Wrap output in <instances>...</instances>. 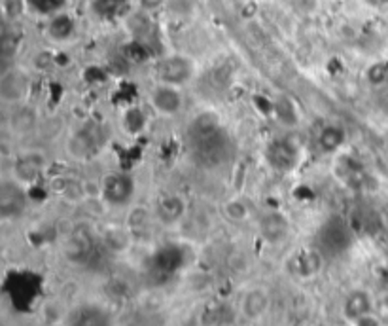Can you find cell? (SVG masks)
Wrapping results in <instances>:
<instances>
[{"label":"cell","mask_w":388,"mask_h":326,"mask_svg":"<svg viewBox=\"0 0 388 326\" xmlns=\"http://www.w3.org/2000/svg\"><path fill=\"white\" fill-rule=\"evenodd\" d=\"M188 139L191 154L203 167L213 169L227 160L229 137L224 131L218 116H214L213 112H203L191 122Z\"/></svg>","instance_id":"obj_1"},{"label":"cell","mask_w":388,"mask_h":326,"mask_svg":"<svg viewBox=\"0 0 388 326\" xmlns=\"http://www.w3.org/2000/svg\"><path fill=\"white\" fill-rule=\"evenodd\" d=\"M267 163L278 173H288L298 167L301 160L300 146L292 139H275L265 150Z\"/></svg>","instance_id":"obj_2"},{"label":"cell","mask_w":388,"mask_h":326,"mask_svg":"<svg viewBox=\"0 0 388 326\" xmlns=\"http://www.w3.org/2000/svg\"><path fill=\"white\" fill-rule=\"evenodd\" d=\"M135 188L137 184L131 175L125 171H119V173H112L108 177H104L101 193H103L104 201H108L110 205H125L133 200Z\"/></svg>","instance_id":"obj_3"},{"label":"cell","mask_w":388,"mask_h":326,"mask_svg":"<svg viewBox=\"0 0 388 326\" xmlns=\"http://www.w3.org/2000/svg\"><path fill=\"white\" fill-rule=\"evenodd\" d=\"M157 78L159 84H168L180 88L193 76V63L184 55H171L157 63Z\"/></svg>","instance_id":"obj_4"},{"label":"cell","mask_w":388,"mask_h":326,"mask_svg":"<svg viewBox=\"0 0 388 326\" xmlns=\"http://www.w3.org/2000/svg\"><path fill=\"white\" fill-rule=\"evenodd\" d=\"M318 239H320V251H322V254L324 252L339 254V252H343L351 245V231H349L347 222L336 216V218H330L328 222L324 224L322 230L318 233Z\"/></svg>","instance_id":"obj_5"},{"label":"cell","mask_w":388,"mask_h":326,"mask_svg":"<svg viewBox=\"0 0 388 326\" xmlns=\"http://www.w3.org/2000/svg\"><path fill=\"white\" fill-rule=\"evenodd\" d=\"M150 101L154 104V108L163 116H175L182 111L184 97L180 88L176 86H168V84H159L157 88L152 91Z\"/></svg>","instance_id":"obj_6"},{"label":"cell","mask_w":388,"mask_h":326,"mask_svg":"<svg viewBox=\"0 0 388 326\" xmlns=\"http://www.w3.org/2000/svg\"><path fill=\"white\" fill-rule=\"evenodd\" d=\"M68 326H110V317L99 305H80L70 313Z\"/></svg>","instance_id":"obj_7"},{"label":"cell","mask_w":388,"mask_h":326,"mask_svg":"<svg viewBox=\"0 0 388 326\" xmlns=\"http://www.w3.org/2000/svg\"><path fill=\"white\" fill-rule=\"evenodd\" d=\"M293 271L303 279L315 277L322 269V251L320 249H303L293 256Z\"/></svg>","instance_id":"obj_8"},{"label":"cell","mask_w":388,"mask_h":326,"mask_svg":"<svg viewBox=\"0 0 388 326\" xmlns=\"http://www.w3.org/2000/svg\"><path fill=\"white\" fill-rule=\"evenodd\" d=\"M186 213V203L180 195L176 193H165L159 198L157 205H155V215L163 224H175Z\"/></svg>","instance_id":"obj_9"},{"label":"cell","mask_w":388,"mask_h":326,"mask_svg":"<svg viewBox=\"0 0 388 326\" xmlns=\"http://www.w3.org/2000/svg\"><path fill=\"white\" fill-rule=\"evenodd\" d=\"M343 313L347 319L354 323L360 317L374 313V298L369 296L366 290H354L345 300Z\"/></svg>","instance_id":"obj_10"},{"label":"cell","mask_w":388,"mask_h":326,"mask_svg":"<svg viewBox=\"0 0 388 326\" xmlns=\"http://www.w3.org/2000/svg\"><path fill=\"white\" fill-rule=\"evenodd\" d=\"M347 141L345 131L339 126H326L322 131L316 137V144L322 154H336L337 150L341 148Z\"/></svg>","instance_id":"obj_11"},{"label":"cell","mask_w":388,"mask_h":326,"mask_svg":"<svg viewBox=\"0 0 388 326\" xmlns=\"http://www.w3.org/2000/svg\"><path fill=\"white\" fill-rule=\"evenodd\" d=\"M93 12L101 19L114 21L117 17H124L129 10V0H93Z\"/></svg>","instance_id":"obj_12"},{"label":"cell","mask_w":388,"mask_h":326,"mask_svg":"<svg viewBox=\"0 0 388 326\" xmlns=\"http://www.w3.org/2000/svg\"><path fill=\"white\" fill-rule=\"evenodd\" d=\"M262 233L265 238L277 243L288 233V222L284 220V216L278 213H269L262 218Z\"/></svg>","instance_id":"obj_13"},{"label":"cell","mask_w":388,"mask_h":326,"mask_svg":"<svg viewBox=\"0 0 388 326\" xmlns=\"http://www.w3.org/2000/svg\"><path fill=\"white\" fill-rule=\"evenodd\" d=\"M269 305V298L265 294L264 290H250L249 294L242 300V313L249 317V319H258L260 315H264L265 309Z\"/></svg>","instance_id":"obj_14"},{"label":"cell","mask_w":388,"mask_h":326,"mask_svg":"<svg viewBox=\"0 0 388 326\" xmlns=\"http://www.w3.org/2000/svg\"><path fill=\"white\" fill-rule=\"evenodd\" d=\"M74 30H76V21H74L70 15L61 14V12L52 15V21L48 25L50 37L59 40V42H63V40H68V38L72 37Z\"/></svg>","instance_id":"obj_15"},{"label":"cell","mask_w":388,"mask_h":326,"mask_svg":"<svg viewBox=\"0 0 388 326\" xmlns=\"http://www.w3.org/2000/svg\"><path fill=\"white\" fill-rule=\"evenodd\" d=\"M146 127V114L144 111L133 104L129 108H125L124 112V129L129 135H140Z\"/></svg>","instance_id":"obj_16"},{"label":"cell","mask_w":388,"mask_h":326,"mask_svg":"<svg viewBox=\"0 0 388 326\" xmlns=\"http://www.w3.org/2000/svg\"><path fill=\"white\" fill-rule=\"evenodd\" d=\"M29 282H32V275H15V281L12 285V298H14V304H32L38 292H29Z\"/></svg>","instance_id":"obj_17"},{"label":"cell","mask_w":388,"mask_h":326,"mask_svg":"<svg viewBox=\"0 0 388 326\" xmlns=\"http://www.w3.org/2000/svg\"><path fill=\"white\" fill-rule=\"evenodd\" d=\"M137 99H139V91H137V86L131 84V82H122L119 88L112 95V101L117 106H124V108H129L133 104H137Z\"/></svg>","instance_id":"obj_18"},{"label":"cell","mask_w":388,"mask_h":326,"mask_svg":"<svg viewBox=\"0 0 388 326\" xmlns=\"http://www.w3.org/2000/svg\"><path fill=\"white\" fill-rule=\"evenodd\" d=\"M25 2L27 8L37 12L38 15H55L66 4V0H25Z\"/></svg>","instance_id":"obj_19"},{"label":"cell","mask_w":388,"mask_h":326,"mask_svg":"<svg viewBox=\"0 0 388 326\" xmlns=\"http://www.w3.org/2000/svg\"><path fill=\"white\" fill-rule=\"evenodd\" d=\"M366 78L371 86H387L388 84V61L381 59V61H377V63H374L371 67L367 68Z\"/></svg>","instance_id":"obj_20"},{"label":"cell","mask_w":388,"mask_h":326,"mask_svg":"<svg viewBox=\"0 0 388 326\" xmlns=\"http://www.w3.org/2000/svg\"><path fill=\"white\" fill-rule=\"evenodd\" d=\"M275 116H277L282 124L286 126H295L298 124V114H295V108H293V104L290 101H277L275 103V112H273Z\"/></svg>","instance_id":"obj_21"},{"label":"cell","mask_w":388,"mask_h":326,"mask_svg":"<svg viewBox=\"0 0 388 326\" xmlns=\"http://www.w3.org/2000/svg\"><path fill=\"white\" fill-rule=\"evenodd\" d=\"M125 55L131 61L142 63V61H146L150 57V48L144 42H140V40H133L131 44L125 48Z\"/></svg>","instance_id":"obj_22"},{"label":"cell","mask_w":388,"mask_h":326,"mask_svg":"<svg viewBox=\"0 0 388 326\" xmlns=\"http://www.w3.org/2000/svg\"><path fill=\"white\" fill-rule=\"evenodd\" d=\"M84 78L88 84H103L106 80V73L103 68L99 67H89L86 73H84Z\"/></svg>","instance_id":"obj_23"},{"label":"cell","mask_w":388,"mask_h":326,"mask_svg":"<svg viewBox=\"0 0 388 326\" xmlns=\"http://www.w3.org/2000/svg\"><path fill=\"white\" fill-rule=\"evenodd\" d=\"M23 6H27V2L25 0H6V14L10 17H17V15L21 14Z\"/></svg>","instance_id":"obj_24"},{"label":"cell","mask_w":388,"mask_h":326,"mask_svg":"<svg viewBox=\"0 0 388 326\" xmlns=\"http://www.w3.org/2000/svg\"><path fill=\"white\" fill-rule=\"evenodd\" d=\"M382 320L379 315H374V313H369V315H364V317H360L358 320H354V326H381Z\"/></svg>","instance_id":"obj_25"},{"label":"cell","mask_w":388,"mask_h":326,"mask_svg":"<svg viewBox=\"0 0 388 326\" xmlns=\"http://www.w3.org/2000/svg\"><path fill=\"white\" fill-rule=\"evenodd\" d=\"M163 4H165V0H140V6L144 10H157Z\"/></svg>","instance_id":"obj_26"},{"label":"cell","mask_w":388,"mask_h":326,"mask_svg":"<svg viewBox=\"0 0 388 326\" xmlns=\"http://www.w3.org/2000/svg\"><path fill=\"white\" fill-rule=\"evenodd\" d=\"M366 2L369 4V6H374V8L388 6V0H366Z\"/></svg>","instance_id":"obj_27"}]
</instances>
